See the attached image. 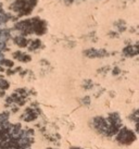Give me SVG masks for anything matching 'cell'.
<instances>
[{
  "instance_id": "2",
  "label": "cell",
  "mask_w": 139,
  "mask_h": 149,
  "mask_svg": "<svg viewBox=\"0 0 139 149\" xmlns=\"http://www.w3.org/2000/svg\"><path fill=\"white\" fill-rule=\"evenodd\" d=\"M3 48V35H2V29L0 25V54H1V50Z\"/></svg>"
},
{
  "instance_id": "1",
  "label": "cell",
  "mask_w": 139,
  "mask_h": 149,
  "mask_svg": "<svg viewBox=\"0 0 139 149\" xmlns=\"http://www.w3.org/2000/svg\"><path fill=\"white\" fill-rule=\"evenodd\" d=\"M33 133L0 114V149H33Z\"/></svg>"
}]
</instances>
